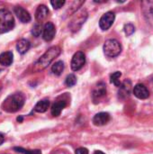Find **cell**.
<instances>
[{"label": "cell", "mask_w": 153, "mask_h": 154, "mask_svg": "<svg viewBox=\"0 0 153 154\" xmlns=\"http://www.w3.org/2000/svg\"><path fill=\"white\" fill-rule=\"evenodd\" d=\"M60 48L58 46L50 47L34 64H33V70L38 72L44 69H46L50 62L60 54Z\"/></svg>", "instance_id": "obj_1"}, {"label": "cell", "mask_w": 153, "mask_h": 154, "mask_svg": "<svg viewBox=\"0 0 153 154\" xmlns=\"http://www.w3.org/2000/svg\"><path fill=\"white\" fill-rule=\"evenodd\" d=\"M25 97L23 93H14L9 96L2 104L4 111L8 113H14L20 110L24 105Z\"/></svg>", "instance_id": "obj_2"}, {"label": "cell", "mask_w": 153, "mask_h": 154, "mask_svg": "<svg viewBox=\"0 0 153 154\" xmlns=\"http://www.w3.org/2000/svg\"><path fill=\"white\" fill-rule=\"evenodd\" d=\"M14 27V19L11 12L0 9V34L9 32Z\"/></svg>", "instance_id": "obj_3"}, {"label": "cell", "mask_w": 153, "mask_h": 154, "mask_svg": "<svg viewBox=\"0 0 153 154\" xmlns=\"http://www.w3.org/2000/svg\"><path fill=\"white\" fill-rule=\"evenodd\" d=\"M122 51V46L117 40L109 39L104 44V52L107 57L115 58Z\"/></svg>", "instance_id": "obj_4"}, {"label": "cell", "mask_w": 153, "mask_h": 154, "mask_svg": "<svg viewBox=\"0 0 153 154\" xmlns=\"http://www.w3.org/2000/svg\"><path fill=\"white\" fill-rule=\"evenodd\" d=\"M86 63V56L84 52L82 51H78L74 54L71 60V69L73 71H78Z\"/></svg>", "instance_id": "obj_5"}, {"label": "cell", "mask_w": 153, "mask_h": 154, "mask_svg": "<svg viewBox=\"0 0 153 154\" xmlns=\"http://www.w3.org/2000/svg\"><path fill=\"white\" fill-rule=\"evenodd\" d=\"M87 17V13L86 10H81L80 12H78L77 15L72 19L70 23V28L72 29V31H78L85 23Z\"/></svg>", "instance_id": "obj_6"}, {"label": "cell", "mask_w": 153, "mask_h": 154, "mask_svg": "<svg viewBox=\"0 0 153 154\" xmlns=\"http://www.w3.org/2000/svg\"><path fill=\"white\" fill-rule=\"evenodd\" d=\"M115 13L113 12H107L99 20V26L102 30L106 31V30H108L112 24L114 23V21H115Z\"/></svg>", "instance_id": "obj_7"}, {"label": "cell", "mask_w": 153, "mask_h": 154, "mask_svg": "<svg viewBox=\"0 0 153 154\" xmlns=\"http://www.w3.org/2000/svg\"><path fill=\"white\" fill-rule=\"evenodd\" d=\"M56 33V29L54 24L51 22H48L44 27H43V31H42V38L44 41L46 42H50Z\"/></svg>", "instance_id": "obj_8"}, {"label": "cell", "mask_w": 153, "mask_h": 154, "mask_svg": "<svg viewBox=\"0 0 153 154\" xmlns=\"http://www.w3.org/2000/svg\"><path fill=\"white\" fill-rule=\"evenodd\" d=\"M106 94V85L101 82V83H98L96 88H94L93 92H92V97H93V100L95 103L96 102H99V100L101 98H103Z\"/></svg>", "instance_id": "obj_9"}, {"label": "cell", "mask_w": 153, "mask_h": 154, "mask_svg": "<svg viewBox=\"0 0 153 154\" xmlns=\"http://www.w3.org/2000/svg\"><path fill=\"white\" fill-rule=\"evenodd\" d=\"M133 94L139 99H147L150 97V92L143 84H137L133 88Z\"/></svg>", "instance_id": "obj_10"}, {"label": "cell", "mask_w": 153, "mask_h": 154, "mask_svg": "<svg viewBox=\"0 0 153 154\" xmlns=\"http://www.w3.org/2000/svg\"><path fill=\"white\" fill-rule=\"evenodd\" d=\"M14 12L22 23H29L31 21V15L23 7L17 5L14 8Z\"/></svg>", "instance_id": "obj_11"}, {"label": "cell", "mask_w": 153, "mask_h": 154, "mask_svg": "<svg viewBox=\"0 0 153 154\" xmlns=\"http://www.w3.org/2000/svg\"><path fill=\"white\" fill-rule=\"evenodd\" d=\"M110 121V115L106 112L96 114L93 118V124L96 126H103Z\"/></svg>", "instance_id": "obj_12"}, {"label": "cell", "mask_w": 153, "mask_h": 154, "mask_svg": "<svg viewBox=\"0 0 153 154\" xmlns=\"http://www.w3.org/2000/svg\"><path fill=\"white\" fill-rule=\"evenodd\" d=\"M142 11L148 21L153 22V2L146 1L142 3Z\"/></svg>", "instance_id": "obj_13"}, {"label": "cell", "mask_w": 153, "mask_h": 154, "mask_svg": "<svg viewBox=\"0 0 153 154\" xmlns=\"http://www.w3.org/2000/svg\"><path fill=\"white\" fill-rule=\"evenodd\" d=\"M66 101L64 100H59L57 102H55L52 106H51V115L53 116H59L61 113V111L63 110V108L66 106Z\"/></svg>", "instance_id": "obj_14"}, {"label": "cell", "mask_w": 153, "mask_h": 154, "mask_svg": "<svg viewBox=\"0 0 153 154\" xmlns=\"http://www.w3.org/2000/svg\"><path fill=\"white\" fill-rule=\"evenodd\" d=\"M14 55L12 51H5L0 54V64L4 66H10L13 63Z\"/></svg>", "instance_id": "obj_15"}, {"label": "cell", "mask_w": 153, "mask_h": 154, "mask_svg": "<svg viewBox=\"0 0 153 154\" xmlns=\"http://www.w3.org/2000/svg\"><path fill=\"white\" fill-rule=\"evenodd\" d=\"M30 47H31L30 42L27 41V40H25V39L20 40V41L17 42V44H16V49H17V51H18V52H19L20 54H24V53H26V52L29 51Z\"/></svg>", "instance_id": "obj_16"}, {"label": "cell", "mask_w": 153, "mask_h": 154, "mask_svg": "<svg viewBox=\"0 0 153 154\" xmlns=\"http://www.w3.org/2000/svg\"><path fill=\"white\" fill-rule=\"evenodd\" d=\"M48 14H49V10H48L47 6L44 5H41L38 6L37 10L35 12V18L38 21H41L48 15Z\"/></svg>", "instance_id": "obj_17"}, {"label": "cell", "mask_w": 153, "mask_h": 154, "mask_svg": "<svg viewBox=\"0 0 153 154\" xmlns=\"http://www.w3.org/2000/svg\"><path fill=\"white\" fill-rule=\"evenodd\" d=\"M50 106V101L48 99H43L39 101L35 106H34V111L38 112V113H44L48 110Z\"/></svg>", "instance_id": "obj_18"}, {"label": "cell", "mask_w": 153, "mask_h": 154, "mask_svg": "<svg viewBox=\"0 0 153 154\" xmlns=\"http://www.w3.org/2000/svg\"><path fill=\"white\" fill-rule=\"evenodd\" d=\"M63 69H64V63L61 60H59V61L55 62L51 67V71L56 76H60L62 73Z\"/></svg>", "instance_id": "obj_19"}, {"label": "cell", "mask_w": 153, "mask_h": 154, "mask_svg": "<svg viewBox=\"0 0 153 154\" xmlns=\"http://www.w3.org/2000/svg\"><path fill=\"white\" fill-rule=\"evenodd\" d=\"M122 76V73L120 71H115L110 76V81L116 87H121V82H120V78Z\"/></svg>", "instance_id": "obj_20"}, {"label": "cell", "mask_w": 153, "mask_h": 154, "mask_svg": "<svg viewBox=\"0 0 153 154\" xmlns=\"http://www.w3.org/2000/svg\"><path fill=\"white\" fill-rule=\"evenodd\" d=\"M43 31V28H42V25L41 23H37L34 24V26L32 27V34L34 36V37H39L41 33V32Z\"/></svg>", "instance_id": "obj_21"}, {"label": "cell", "mask_w": 153, "mask_h": 154, "mask_svg": "<svg viewBox=\"0 0 153 154\" xmlns=\"http://www.w3.org/2000/svg\"><path fill=\"white\" fill-rule=\"evenodd\" d=\"M14 150L17 152L23 154H41L40 150H25L21 147H14Z\"/></svg>", "instance_id": "obj_22"}, {"label": "cell", "mask_w": 153, "mask_h": 154, "mask_svg": "<svg viewBox=\"0 0 153 154\" xmlns=\"http://www.w3.org/2000/svg\"><path fill=\"white\" fill-rule=\"evenodd\" d=\"M65 83L68 87H73L77 83V78L74 74H69L65 80Z\"/></svg>", "instance_id": "obj_23"}, {"label": "cell", "mask_w": 153, "mask_h": 154, "mask_svg": "<svg viewBox=\"0 0 153 154\" xmlns=\"http://www.w3.org/2000/svg\"><path fill=\"white\" fill-rule=\"evenodd\" d=\"M65 4L64 0H52L50 1V5H52V7L54 9H59L60 7H62Z\"/></svg>", "instance_id": "obj_24"}, {"label": "cell", "mask_w": 153, "mask_h": 154, "mask_svg": "<svg viewBox=\"0 0 153 154\" xmlns=\"http://www.w3.org/2000/svg\"><path fill=\"white\" fill-rule=\"evenodd\" d=\"M134 31H135V28L132 23H127L124 25V32H125L126 35H128V36L132 35L134 32Z\"/></svg>", "instance_id": "obj_25"}, {"label": "cell", "mask_w": 153, "mask_h": 154, "mask_svg": "<svg viewBox=\"0 0 153 154\" xmlns=\"http://www.w3.org/2000/svg\"><path fill=\"white\" fill-rule=\"evenodd\" d=\"M76 154H88V150L83 147H80L76 150Z\"/></svg>", "instance_id": "obj_26"}, {"label": "cell", "mask_w": 153, "mask_h": 154, "mask_svg": "<svg viewBox=\"0 0 153 154\" xmlns=\"http://www.w3.org/2000/svg\"><path fill=\"white\" fill-rule=\"evenodd\" d=\"M4 141H5V136H4L3 134L0 133V145L4 143Z\"/></svg>", "instance_id": "obj_27"}, {"label": "cell", "mask_w": 153, "mask_h": 154, "mask_svg": "<svg viewBox=\"0 0 153 154\" xmlns=\"http://www.w3.org/2000/svg\"><path fill=\"white\" fill-rule=\"evenodd\" d=\"M16 120H17V121H18L19 123H22V122H23V116H18Z\"/></svg>", "instance_id": "obj_28"}, {"label": "cell", "mask_w": 153, "mask_h": 154, "mask_svg": "<svg viewBox=\"0 0 153 154\" xmlns=\"http://www.w3.org/2000/svg\"><path fill=\"white\" fill-rule=\"evenodd\" d=\"M94 154H106V153H104V152H101V151H96Z\"/></svg>", "instance_id": "obj_29"}]
</instances>
